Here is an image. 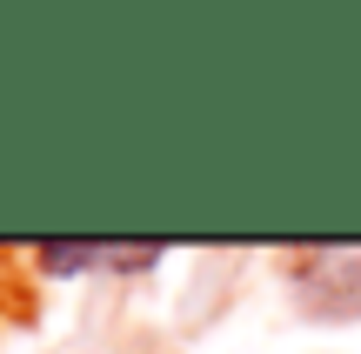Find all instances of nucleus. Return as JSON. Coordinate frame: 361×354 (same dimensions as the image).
I'll return each mask as SVG.
<instances>
[{
  "label": "nucleus",
  "mask_w": 361,
  "mask_h": 354,
  "mask_svg": "<svg viewBox=\"0 0 361 354\" xmlns=\"http://www.w3.org/2000/svg\"><path fill=\"white\" fill-rule=\"evenodd\" d=\"M295 294L314 315H361V248H308L295 261Z\"/></svg>",
  "instance_id": "1"
}]
</instances>
